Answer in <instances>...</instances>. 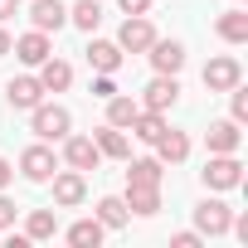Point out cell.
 Wrapping results in <instances>:
<instances>
[{
    "mask_svg": "<svg viewBox=\"0 0 248 248\" xmlns=\"http://www.w3.org/2000/svg\"><path fill=\"white\" fill-rule=\"evenodd\" d=\"M30 112H34V117H30V132H34L39 141H63L68 127H73L68 107H59V102H39V107H30Z\"/></svg>",
    "mask_w": 248,
    "mask_h": 248,
    "instance_id": "cell-1",
    "label": "cell"
},
{
    "mask_svg": "<svg viewBox=\"0 0 248 248\" xmlns=\"http://www.w3.org/2000/svg\"><path fill=\"white\" fill-rule=\"evenodd\" d=\"M151 39H156V25H151L146 15H127L122 30H117V49H122V54H146Z\"/></svg>",
    "mask_w": 248,
    "mask_h": 248,
    "instance_id": "cell-2",
    "label": "cell"
},
{
    "mask_svg": "<svg viewBox=\"0 0 248 248\" xmlns=\"http://www.w3.org/2000/svg\"><path fill=\"white\" fill-rule=\"evenodd\" d=\"M209 190H233L243 180V166H238V151H224V156H209V166L200 170Z\"/></svg>",
    "mask_w": 248,
    "mask_h": 248,
    "instance_id": "cell-3",
    "label": "cell"
},
{
    "mask_svg": "<svg viewBox=\"0 0 248 248\" xmlns=\"http://www.w3.org/2000/svg\"><path fill=\"white\" fill-rule=\"evenodd\" d=\"M63 161H68L73 170H83V175H88V170H97V166H102V151H97V141H93V137H73V132H68V137H63Z\"/></svg>",
    "mask_w": 248,
    "mask_h": 248,
    "instance_id": "cell-4",
    "label": "cell"
},
{
    "mask_svg": "<svg viewBox=\"0 0 248 248\" xmlns=\"http://www.w3.org/2000/svg\"><path fill=\"white\" fill-rule=\"evenodd\" d=\"M59 166H54V151L44 146V141H34L25 156H20V175L30 180V185H49V175H54Z\"/></svg>",
    "mask_w": 248,
    "mask_h": 248,
    "instance_id": "cell-5",
    "label": "cell"
},
{
    "mask_svg": "<svg viewBox=\"0 0 248 248\" xmlns=\"http://www.w3.org/2000/svg\"><path fill=\"white\" fill-rule=\"evenodd\" d=\"M54 180V204H63V209H73V204H83L88 200V180H83V170H54L49 175Z\"/></svg>",
    "mask_w": 248,
    "mask_h": 248,
    "instance_id": "cell-6",
    "label": "cell"
},
{
    "mask_svg": "<svg viewBox=\"0 0 248 248\" xmlns=\"http://www.w3.org/2000/svg\"><path fill=\"white\" fill-rule=\"evenodd\" d=\"M175 97H180L175 73H156V78L146 83V93H141V107H146V112H166V107H175Z\"/></svg>",
    "mask_w": 248,
    "mask_h": 248,
    "instance_id": "cell-7",
    "label": "cell"
},
{
    "mask_svg": "<svg viewBox=\"0 0 248 248\" xmlns=\"http://www.w3.org/2000/svg\"><path fill=\"white\" fill-rule=\"evenodd\" d=\"M195 224H200V233L224 238V233H229V224H233V209H229L224 200H204V204L195 209Z\"/></svg>",
    "mask_w": 248,
    "mask_h": 248,
    "instance_id": "cell-8",
    "label": "cell"
},
{
    "mask_svg": "<svg viewBox=\"0 0 248 248\" xmlns=\"http://www.w3.org/2000/svg\"><path fill=\"white\" fill-rule=\"evenodd\" d=\"M10 54L20 59V63H30V68H39L54 49H49V34L44 30H30V34H20V39H10Z\"/></svg>",
    "mask_w": 248,
    "mask_h": 248,
    "instance_id": "cell-9",
    "label": "cell"
},
{
    "mask_svg": "<svg viewBox=\"0 0 248 248\" xmlns=\"http://www.w3.org/2000/svg\"><path fill=\"white\" fill-rule=\"evenodd\" d=\"M5 102H10L15 112H30V107L44 102V83L30 78V73H25V78H10V83H5Z\"/></svg>",
    "mask_w": 248,
    "mask_h": 248,
    "instance_id": "cell-10",
    "label": "cell"
},
{
    "mask_svg": "<svg viewBox=\"0 0 248 248\" xmlns=\"http://www.w3.org/2000/svg\"><path fill=\"white\" fill-rule=\"evenodd\" d=\"M238 78H243V68H238V59H229V54L204 63V88H209V93H229Z\"/></svg>",
    "mask_w": 248,
    "mask_h": 248,
    "instance_id": "cell-11",
    "label": "cell"
},
{
    "mask_svg": "<svg viewBox=\"0 0 248 248\" xmlns=\"http://www.w3.org/2000/svg\"><path fill=\"white\" fill-rule=\"evenodd\" d=\"M30 25L44 30V34H49V30L59 34V30L68 25V5H63V0H34V5H30Z\"/></svg>",
    "mask_w": 248,
    "mask_h": 248,
    "instance_id": "cell-12",
    "label": "cell"
},
{
    "mask_svg": "<svg viewBox=\"0 0 248 248\" xmlns=\"http://www.w3.org/2000/svg\"><path fill=\"white\" fill-rule=\"evenodd\" d=\"M127 204L132 214H141V219H151L156 209H161V185H141V180H127Z\"/></svg>",
    "mask_w": 248,
    "mask_h": 248,
    "instance_id": "cell-13",
    "label": "cell"
},
{
    "mask_svg": "<svg viewBox=\"0 0 248 248\" xmlns=\"http://www.w3.org/2000/svg\"><path fill=\"white\" fill-rule=\"evenodd\" d=\"M151 68L156 73H180L185 68V44H175V39H151Z\"/></svg>",
    "mask_w": 248,
    "mask_h": 248,
    "instance_id": "cell-14",
    "label": "cell"
},
{
    "mask_svg": "<svg viewBox=\"0 0 248 248\" xmlns=\"http://www.w3.org/2000/svg\"><path fill=\"white\" fill-rule=\"evenodd\" d=\"M185 156H190V137L175 132V127H166V132L156 137V161H161V166H180Z\"/></svg>",
    "mask_w": 248,
    "mask_h": 248,
    "instance_id": "cell-15",
    "label": "cell"
},
{
    "mask_svg": "<svg viewBox=\"0 0 248 248\" xmlns=\"http://www.w3.org/2000/svg\"><path fill=\"white\" fill-rule=\"evenodd\" d=\"M204 141H209V156H224V151H238L243 132H238V122L229 117V122H209V132H204Z\"/></svg>",
    "mask_w": 248,
    "mask_h": 248,
    "instance_id": "cell-16",
    "label": "cell"
},
{
    "mask_svg": "<svg viewBox=\"0 0 248 248\" xmlns=\"http://www.w3.org/2000/svg\"><path fill=\"white\" fill-rule=\"evenodd\" d=\"M127 132H132L137 141H146V146H156V137L166 132V112H146V107H141V112L132 117V127H127Z\"/></svg>",
    "mask_w": 248,
    "mask_h": 248,
    "instance_id": "cell-17",
    "label": "cell"
},
{
    "mask_svg": "<svg viewBox=\"0 0 248 248\" xmlns=\"http://www.w3.org/2000/svg\"><path fill=\"white\" fill-rule=\"evenodd\" d=\"M88 63H93L97 73H117V68H122V49H117L112 39H93V44H88Z\"/></svg>",
    "mask_w": 248,
    "mask_h": 248,
    "instance_id": "cell-18",
    "label": "cell"
},
{
    "mask_svg": "<svg viewBox=\"0 0 248 248\" xmlns=\"http://www.w3.org/2000/svg\"><path fill=\"white\" fill-rule=\"evenodd\" d=\"M39 83H44V93H63V88L73 83V68H68L63 59H54V54H49V59L39 63Z\"/></svg>",
    "mask_w": 248,
    "mask_h": 248,
    "instance_id": "cell-19",
    "label": "cell"
},
{
    "mask_svg": "<svg viewBox=\"0 0 248 248\" xmlns=\"http://www.w3.org/2000/svg\"><path fill=\"white\" fill-rule=\"evenodd\" d=\"M54 233H59V209H30V219H25V238L39 243V238H54Z\"/></svg>",
    "mask_w": 248,
    "mask_h": 248,
    "instance_id": "cell-20",
    "label": "cell"
},
{
    "mask_svg": "<svg viewBox=\"0 0 248 248\" xmlns=\"http://www.w3.org/2000/svg\"><path fill=\"white\" fill-rule=\"evenodd\" d=\"M137 112H141L137 97H117V93H112V97H107V127H122V132H127Z\"/></svg>",
    "mask_w": 248,
    "mask_h": 248,
    "instance_id": "cell-21",
    "label": "cell"
},
{
    "mask_svg": "<svg viewBox=\"0 0 248 248\" xmlns=\"http://www.w3.org/2000/svg\"><path fill=\"white\" fill-rule=\"evenodd\" d=\"M93 141H97V151H102V156H112V161H127V151H132V146H127V137H122V127H97V137H93Z\"/></svg>",
    "mask_w": 248,
    "mask_h": 248,
    "instance_id": "cell-22",
    "label": "cell"
},
{
    "mask_svg": "<svg viewBox=\"0 0 248 248\" xmlns=\"http://www.w3.org/2000/svg\"><path fill=\"white\" fill-rule=\"evenodd\" d=\"M214 30H219V39H229V44H243V39H248V15H243V10H224Z\"/></svg>",
    "mask_w": 248,
    "mask_h": 248,
    "instance_id": "cell-23",
    "label": "cell"
},
{
    "mask_svg": "<svg viewBox=\"0 0 248 248\" xmlns=\"http://www.w3.org/2000/svg\"><path fill=\"white\" fill-rule=\"evenodd\" d=\"M127 219H132V209L122 204L117 195H107V200H97V224H102V229H122V224H127Z\"/></svg>",
    "mask_w": 248,
    "mask_h": 248,
    "instance_id": "cell-24",
    "label": "cell"
},
{
    "mask_svg": "<svg viewBox=\"0 0 248 248\" xmlns=\"http://www.w3.org/2000/svg\"><path fill=\"white\" fill-rule=\"evenodd\" d=\"M161 175H166V166L156 156H141V161L127 166V180H141V185H161Z\"/></svg>",
    "mask_w": 248,
    "mask_h": 248,
    "instance_id": "cell-25",
    "label": "cell"
},
{
    "mask_svg": "<svg viewBox=\"0 0 248 248\" xmlns=\"http://www.w3.org/2000/svg\"><path fill=\"white\" fill-rule=\"evenodd\" d=\"M102 233H107V229H102L97 219H78V224L68 229V243H78V248H97V243H102Z\"/></svg>",
    "mask_w": 248,
    "mask_h": 248,
    "instance_id": "cell-26",
    "label": "cell"
},
{
    "mask_svg": "<svg viewBox=\"0 0 248 248\" xmlns=\"http://www.w3.org/2000/svg\"><path fill=\"white\" fill-rule=\"evenodd\" d=\"M68 20H73L78 30H88V34H93V30L102 25V5H97V0H78V5L68 10Z\"/></svg>",
    "mask_w": 248,
    "mask_h": 248,
    "instance_id": "cell-27",
    "label": "cell"
},
{
    "mask_svg": "<svg viewBox=\"0 0 248 248\" xmlns=\"http://www.w3.org/2000/svg\"><path fill=\"white\" fill-rule=\"evenodd\" d=\"M229 93H233V122H238V127H243V122H248V93H243L238 83H233Z\"/></svg>",
    "mask_w": 248,
    "mask_h": 248,
    "instance_id": "cell-28",
    "label": "cell"
},
{
    "mask_svg": "<svg viewBox=\"0 0 248 248\" xmlns=\"http://www.w3.org/2000/svg\"><path fill=\"white\" fill-rule=\"evenodd\" d=\"M112 93H117V83H112V73H97V78H93V97H102V102H107Z\"/></svg>",
    "mask_w": 248,
    "mask_h": 248,
    "instance_id": "cell-29",
    "label": "cell"
},
{
    "mask_svg": "<svg viewBox=\"0 0 248 248\" xmlns=\"http://www.w3.org/2000/svg\"><path fill=\"white\" fill-rule=\"evenodd\" d=\"M15 224V200H5V190H0V229Z\"/></svg>",
    "mask_w": 248,
    "mask_h": 248,
    "instance_id": "cell-30",
    "label": "cell"
},
{
    "mask_svg": "<svg viewBox=\"0 0 248 248\" xmlns=\"http://www.w3.org/2000/svg\"><path fill=\"white\" fill-rule=\"evenodd\" d=\"M117 5L127 10V15H146V10H151V0H117Z\"/></svg>",
    "mask_w": 248,
    "mask_h": 248,
    "instance_id": "cell-31",
    "label": "cell"
},
{
    "mask_svg": "<svg viewBox=\"0 0 248 248\" xmlns=\"http://www.w3.org/2000/svg\"><path fill=\"white\" fill-rule=\"evenodd\" d=\"M10 180H15V166H10V161H5V156H0V190H5V185H10Z\"/></svg>",
    "mask_w": 248,
    "mask_h": 248,
    "instance_id": "cell-32",
    "label": "cell"
},
{
    "mask_svg": "<svg viewBox=\"0 0 248 248\" xmlns=\"http://www.w3.org/2000/svg\"><path fill=\"white\" fill-rule=\"evenodd\" d=\"M175 248H200V233H175Z\"/></svg>",
    "mask_w": 248,
    "mask_h": 248,
    "instance_id": "cell-33",
    "label": "cell"
},
{
    "mask_svg": "<svg viewBox=\"0 0 248 248\" xmlns=\"http://www.w3.org/2000/svg\"><path fill=\"white\" fill-rule=\"evenodd\" d=\"M15 10H20V0H0V25H5V20H10Z\"/></svg>",
    "mask_w": 248,
    "mask_h": 248,
    "instance_id": "cell-34",
    "label": "cell"
},
{
    "mask_svg": "<svg viewBox=\"0 0 248 248\" xmlns=\"http://www.w3.org/2000/svg\"><path fill=\"white\" fill-rule=\"evenodd\" d=\"M5 54H10V34H5V30H0V59H5Z\"/></svg>",
    "mask_w": 248,
    "mask_h": 248,
    "instance_id": "cell-35",
    "label": "cell"
}]
</instances>
